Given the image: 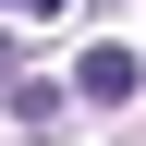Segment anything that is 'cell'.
<instances>
[{
	"label": "cell",
	"mask_w": 146,
	"mask_h": 146,
	"mask_svg": "<svg viewBox=\"0 0 146 146\" xmlns=\"http://www.w3.org/2000/svg\"><path fill=\"white\" fill-rule=\"evenodd\" d=\"M134 49H85V61H73V98H98V110H122V98H134Z\"/></svg>",
	"instance_id": "6da1fadb"
},
{
	"label": "cell",
	"mask_w": 146,
	"mask_h": 146,
	"mask_svg": "<svg viewBox=\"0 0 146 146\" xmlns=\"http://www.w3.org/2000/svg\"><path fill=\"white\" fill-rule=\"evenodd\" d=\"M12 12H36V25H49V12H73V0H12Z\"/></svg>",
	"instance_id": "7a4b0ae2"
}]
</instances>
